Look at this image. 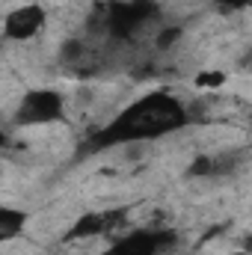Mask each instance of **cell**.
Wrapping results in <instances>:
<instances>
[{"mask_svg": "<svg viewBox=\"0 0 252 255\" xmlns=\"http://www.w3.org/2000/svg\"><path fill=\"white\" fill-rule=\"evenodd\" d=\"M187 125V110L178 98L166 92H148L139 101L127 104L125 110L98 133L101 145H127V142H148L166 136Z\"/></svg>", "mask_w": 252, "mask_h": 255, "instance_id": "1", "label": "cell"}, {"mask_svg": "<svg viewBox=\"0 0 252 255\" xmlns=\"http://www.w3.org/2000/svg\"><path fill=\"white\" fill-rule=\"evenodd\" d=\"M65 116V98L57 89L39 86V89H27L21 95V101L15 104L12 122L18 128H42L54 125Z\"/></svg>", "mask_w": 252, "mask_h": 255, "instance_id": "2", "label": "cell"}, {"mask_svg": "<svg viewBox=\"0 0 252 255\" xmlns=\"http://www.w3.org/2000/svg\"><path fill=\"white\" fill-rule=\"evenodd\" d=\"M160 9L151 0H122L104 12V30L113 39H133L142 27L157 21Z\"/></svg>", "mask_w": 252, "mask_h": 255, "instance_id": "3", "label": "cell"}, {"mask_svg": "<svg viewBox=\"0 0 252 255\" xmlns=\"http://www.w3.org/2000/svg\"><path fill=\"white\" fill-rule=\"evenodd\" d=\"M48 24V9L42 3H21L3 15V39L6 42H33Z\"/></svg>", "mask_w": 252, "mask_h": 255, "instance_id": "4", "label": "cell"}, {"mask_svg": "<svg viewBox=\"0 0 252 255\" xmlns=\"http://www.w3.org/2000/svg\"><path fill=\"white\" fill-rule=\"evenodd\" d=\"M175 241L172 232H163V229H136V232H127L119 241H113L104 255H160L169 250V244Z\"/></svg>", "mask_w": 252, "mask_h": 255, "instance_id": "5", "label": "cell"}, {"mask_svg": "<svg viewBox=\"0 0 252 255\" xmlns=\"http://www.w3.org/2000/svg\"><path fill=\"white\" fill-rule=\"evenodd\" d=\"M122 220L119 211H92V214H83L77 223H71L68 229V241H92V238H101L107 232H113Z\"/></svg>", "mask_w": 252, "mask_h": 255, "instance_id": "6", "label": "cell"}, {"mask_svg": "<svg viewBox=\"0 0 252 255\" xmlns=\"http://www.w3.org/2000/svg\"><path fill=\"white\" fill-rule=\"evenodd\" d=\"M24 226H27V214L21 208H12V205L0 208V241L3 244H12L18 235H24Z\"/></svg>", "mask_w": 252, "mask_h": 255, "instance_id": "7", "label": "cell"}, {"mask_svg": "<svg viewBox=\"0 0 252 255\" xmlns=\"http://www.w3.org/2000/svg\"><path fill=\"white\" fill-rule=\"evenodd\" d=\"M181 36H184L181 27H160L157 36H154V45H157V51H166V48H172Z\"/></svg>", "mask_w": 252, "mask_h": 255, "instance_id": "8", "label": "cell"}, {"mask_svg": "<svg viewBox=\"0 0 252 255\" xmlns=\"http://www.w3.org/2000/svg\"><path fill=\"white\" fill-rule=\"evenodd\" d=\"M226 83V74L223 71H199L196 74V86L199 89H220Z\"/></svg>", "mask_w": 252, "mask_h": 255, "instance_id": "9", "label": "cell"}, {"mask_svg": "<svg viewBox=\"0 0 252 255\" xmlns=\"http://www.w3.org/2000/svg\"><path fill=\"white\" fill-rule=\"evenodd\" d=\"M220 9H226V12H244V9H250L252 0H214Z\"/></svg>", "mask_w": 252, "mask_h": 255, "instance_id": "10", "label": "cell"}]
</instances>
